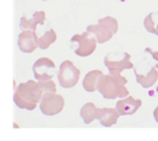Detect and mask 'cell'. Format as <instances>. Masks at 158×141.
<instances>
[{
  "mask_svg": "<svg viewBox=\"0 0 158 141\" xmlns=\"http://www.w3.org/2000/svg\"><path fill=\"white\" fill-rule=\"evenodd\" d=\"M79 74L80 71L70 61H65L60 67V73L58 75L59 83L65 88L72 87L77 84Z\"/></svg>",
  "mask_w": 158,
  "mask_h": 141,
  "instance_id": "obj_3",
  "label": "cell"
},
{
  "mask_svg": "<svg viewBox=\"0 0 158 141\" xmlns=\"http://www.w3.org/2000/svg\"><path fill=\"white\" fill-rule=\"evenodd\" d=\"M127 83L122 77L113 78L109 76H103L98 80L96 88L103 94L106 99H116L117 97H126L129 92L124 87V84Z\"/></svg>",
  "mask_w": 158,
  "mask_h": 141,
  "instance_id": "obj_2",
  "label": "cell"
},
{
  "mask_svg": "<svg viewBox=\"0 0 158 141\" xmlns=\"http://www.w3.org/2000/svg\"><path fill=\"white\" fill-rule=\"evenodd\" d=\"M35 78L38 80H48L54 76L55 64L48 59H40L33 66Z\"/></svg>",
  "mask_w": 158,
  "mask_h": 141,
  "instance_id": "obj_5",
  "label": "cell"
},
{
  "mask_svg": "<svg viewBox=\"0 0 158 141\" xmlns=\"http://www.w3.org/2000/svg\"><path fill=\"white\" fill-rule=\"evenodd\" d=\"M43 90L39 84L29 81L21 84L14 95V101L20 108L33 110L42 96Z\"/></svg>",
  "mask_w": 158,
  "mask_h": 141,
  "instance_id": "obj_1",
  "label": "cell"
},
{
  "mask_svg": "<svg viewBox=\"0 0 158 141\" xmlns=\"http://www.w3.org/2000/svg\"><path fill=\"white\" fill-rule=\"evenodd\" d=\"M119 113H118L114 109H103L100 117L101 124L105 126H110L116 124Z\"/></svg>",
  "mask_w": 158,
  "mask_h": 141,
  "instance_id": "obj_8",
  "label": "cell"
},
{
  "mask_svg": "<svg viewBox=\"0 0 158 141\" xmlns=\"http://www.w3.org/2000/svg\"><path fill=\"white\" fill-rule=\"evenodd\" d=\"M53 93L51 92L44 93L40 106L43 113L46 115H55L60 112L64 106L63 98L61 96L54 95Z\"/></svg>",
  "mask_w": 158,
  "mask_h": 141,
  "instance_id": "obj_4",
  "label": "cell"
},
{
  "mask_svg": "<svg viewBox=\"0 0 158 141\" xmlns=\"http://www.w3.org/2000/svg\"><path fill=\"white\" fill-rule=\"evenodd\" d=\"M142 106V101L139 99H134L131 97L124 100H120L117 103V110L119 114H132L136 112V110Z\"/></svg>",
  "mask_w": 158,
  "mask_h": 141,
  "instance_id": "obj_6",
  "label": "cell"
},
{
  "mask_svg": "<svg viewBox=\"0 0 158 141\" xmlns=\"http://www.w3.org/2000/svg\"><path fill=\"white\" fill-rule=\"evenodd\" d=\"M155 117H156V121L158 122V107L157 109L155 111Z\"/></svg>",
  "mask_w": 158,
  "mask_h": 141,
  "instance_id": "obj_11",
  "label": "cell"
},
{
  "mask_svg": "<svg viewBox=\"0 0 158 141\" xmlns=\"http://www.w3.org/2000/svg\"><path fill=\"white\" fill-rule=\"evenodd\" d=\"M101 74V72H92L90 73H88L84 79V82H83V86L85 88L86 91L88 92H93L95 90L96 88V82H94L95 81V77L97 75Z\"/></svg>",
  "mask_w": 158,
  "mask_h": 141,
  "instance_id": "obj_9",
  "label": "cell"
},
{
  "mask_svg": "<svg viewBox=\"0 0 158 141\" xmlns=\"http://www.w3.org/2000/svg\"><path fill=\"white\" fill-rule=\"evenodd\" d=\"M102 114V110L95 108L93 103H87L81 111V115L82 116L85 124H89L95 118L100 119Z\"/></svg>",
  "mask_w": 158,
  "mask_h": 141,
  "instance_id": "obj_7",
  "label": "cell"
},
{
  "mask_svg": "<svg viewBox=\"0 0 158 141\" xmlns=\"http://www.w3.org/2000/svg\"><path fill=\"white\" fill-rule=\"evenodd\" d=\"M136 74H137V73H136ZM157 77H158L157 73H156L154 69H152L151 73L149 74V76H148V77H145V78H144V76H141V77H140V75H138V74H137V80H138V83L142 84L143 87L151 86H150V83L153 85V84L155 83V81L157 79Z\"/></svg>",
  "mask_w": 158,
  "mask_h": 141,
  "instance_id": "obj_10",
  "label": "cell"
}]
</instances>
